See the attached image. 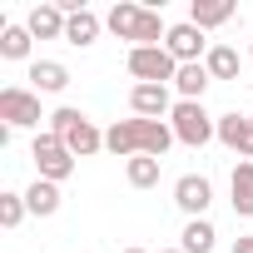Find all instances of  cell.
Listing matches in <instances>:
<instances>
[{"instance_id":"cell-1","label":"cell","mask_w":253,"mask_h":253,"mask_svg":"<svg viewBox=\"0 0 253 253\" xmlns=\"http://www.w3.org/2000/svg\"><path fill=\"white\" fill-rule=\"evenodd\" d=\"M104 25H109L119 40H129V50H139V45H164V40H169L164 15L149 10V5H134V0H119V5L104 15Z\"/></svg>"},{"instance_id":"cell-2","label":"cell","mask_w":253,"mask_h":253,"mask_svg":"<svg viewBox=\"0 0 253 253\" xmlns=\"http://www.w3.org/2000/svg\"><path fill=\"white\" fill-rule=\"evenodd\" d=\"M50 129L65 139V149H70L75 159H89V154L104 149V129H94V119H89L84 109H75V104H60V109L50 114Z\"/></svg>"},{"instance_id":"cell-3","label":"cell","mask_w":253,"mask_h":253,"mask_svg":"<svg viewBox=\"0 0 253 253\" xmlns=\"http://www.w3.org/2000/svg\"><path fill=\"white\" fill-rule=\"evenodd\" d=\"M169 129H174V139H179V144H189V149H204L209 139H218V119H213L204 104H194V99H179V104H174V114H169Z\"/></svg>"},{"instance_id":"cell-4","label":"cell","mask_w":253,"mask_h":253,"mask_svg":"<svg viewBox=\"0 0 253 253\" xmlns=\"http://www.w3.org/2000/svg\"><path fill=\"white\" fill-rule=\"evenodd\" d=\"M30 159H35V179H50V184H65L75 174V154L65 149V139L55 129H40L30 139Z\"/></svg>"},{"instance_id":"cell-5","label":"cell","mask_w":253,"mask_h":253,"mask_svg":"<svg viewBox=\"0 0 253 253\" xmlns=\"http://www.w3.org/2000/svg\"><path fill=\"white\" fill-rule=\"evenodd\" d=\"M0 119H5V129H35L40 134V94L25 89V84H5L0 89Z\"/></svg>"},{"instance_id":"cell-6","label":"cell","mask_w":253,"mask_h":253,"mask_svg":"<svg viewBox=\"0 0 253 253\" xmlns=\"http://www.w3.org/2000/svg\"><path fill=\"white\" fill-rule=\"evenodd\" d=\"M129 75H134L139 84H174L179 60H174L164 45H139V50H129Z\"/></svg>"},{"instance_id":"cell-7","label":"cell","mask_w":253,"mask_h":253,"mask_svg":"<svg viewBox=\"0 0 253 253\" xmlns=\"http://www.w3.org/2000/svg\"><path fill=\"white\" fill-rule=\"evenodd\" d=\"M164 50L179 60V65H204L209 60V35L194 25V20H179V25H169V40H164Z\"/></svg>"},{"instance_id":"cell-8","label":"cell","mask_w":253,"mask_h":253,"mask_svg":"<svg viewBox=\"0 0 253 253\" xmlns=\"http://www.w3.org/2000/svg\"><path fill=\"white\" fill-rule=\"evenodd\" d=\"M174 204H179L189 218H204L209 204H213V184H209V174H179V179H174Z\"/></svg>"},{"instance_id":"cell-9","label":"cell","mask_w":253,"mask_h":253,"mask_svg":"<svg viewBox=\"0 0 253 253\" xmlns=\"http://www.w3.org/2000/svg\"><path fill=\"white\" fill-rule=\"evenodd\" d=\"M179 99H169V84H134L129 89V109L134 119H169Z\"/></svg>"},{"instance_id":"cell-10","label":"cell","mask_w":253,"mask_h":253,"mask_svg":"<svg viewBox=\"0 0 253 253\" xmlns=\"http://www.w3.org/2000/svg\"><path fill=\"white\" fill-rule=\"evenodd\" d=\"M218 144L238 159H253V119L248 114H218Z\"/></svg>"},{"instance_id":"cell-11","label":"cell","mask_w":253,"mask_h":253,"mask_svg":"<svg viewBox=\"0 0 253 253\" xmlns=\"http://www.w3.org/2000/svg\"><path fill=\"white\" fill-rule=\"evenodd\" d=\"M104 149L114 154V159H139V119H114L109 129H104Z\"/></svg>"},{"instance_id":"cell-12","label":"cell","mask_w":253,"mask_h":253,"mask_svg":"<svg viewBox=\"0 0 253 253\" xmlns=\"http://www.w3.org/2000/svg\"><path fill=\"white\" fill-rule=\"evenodd\" d=\"M65 25H70V15H65L60 5H35V10L25 15V30H30L35 40H65Z\"/></svg>"},{"instance_id":"cell-13","label":"cell","mask_w":253,"mask_h":253,"mask_svg":"<svg viewBox=\"0 0 253 253\" xmlns=\"http://www.w3.org/2000/svg\"><path fill=\"white\" fill-rule=\"evenodd\" d=\"M238 15V5H233V0H194V5H189V20L209 35V30H218V25H228Z\"/></svg>"},{"instance_id":"cell-14","label":"cell","mask_w":253,"mask_h":253,"mask_svg":"<svg viewBox=\"0 0 253 253\" xmlns=\"http://www.w3.org/2000/svg\"><path fill=\"white\" fill-rule=\"evenodd\" d=\"M169 144H179V139H174V129H169V119H139V154L164 159V154H169Z\"/></svg>"},{"instance_id":"cell-15","label":"cell","mask_w":253,"mask_h":253,"mask_svg":"<svg viewBox=\"0 0 253 253\" xmlns=\"http://www.w3.org/2000/svg\"><path fill=\"white\" fill-rule=\"evenodd\" d=\"M99 30H104V20L84 5V10H75L70 15V25H65V45H75V50H89L94 40H99Z\"/></svg>"},{"instance_id":"cell-16","label":"cell","mask_w":253,"mask_h":253,"mask_svg":"<svg viewBox=\"0 0 253 253\" xmlns=\"http://www.w3.org/2000/svg\"><path fill=\"white\" fill-rule=\"evenodd\" d=\"M70 84V70L60 60H30V89L35 94H60Z\"/></svg>"},{"instance_id":"cell-17","label":"cell","mask_w":253,"mask_h":253,"mask_svg":"<svg viewBox=\"0 0 253 253\" xmlns=\"http://www.w3.org/2000/svg\"><path fill=\"white\" fill-rule=\"evenodd\" d=\"M228 194H233V213H238V218H253V159H238V164H233Z\"/></svg>"},{"instance_id":"cell-18","label":"cell","mask_w":253,"mask_h":253,"mask_svg":"<svg viewBox=\"0 0 253 253\" xmlns=\"http://www.w3.org/2000/svg\"><path fill=\"white\" fill-rule=\"evenodd\" d=\"M209 84H213L209 65H179V75H174V89H179V99H194V104H204Z\"/></svg>"},{"instance_id":"cell-19","label":"cell","mask_w":253,"mask_h":253,"mask_svg":"<svg viewBox=\"0 0 253 253\" xmlns=\"http://www.w3.org/2000/svg\"><path fill=\"white\" fill-rule=\"evenodd\" d=\"M25 209H30L35 218H50V213H60V184H50V179H35V184L25 189Z\"/></svg>"},{"instance_id":"cell-20","label":"cell","mask_w":253,"mask_h":253,"mask_svg":"<svg viewBox=\"0 0 253 253\" xmlns=\"http://www.w3.org/2000/svg\"><path fill=\"white\" fill-rule=\"evenodd\" d=\"M213 243H218V233H213L209 218H189L184 233H179V248L184 253H213Z\"/></svg>"},{"instance_id":"cell-21","label":"cell","mask_w":253,"mask_h":253,"mask_svg":"<svg viewBox=\"0 0 253 253\" xmlns=\"http://www.w3.org/2000/svg\"><path fill=\"white\" fill-rule=\"evenodd\" d=\"M30 45H35V35L25 25H5L0 30V60H30Z\"/></svg>"},{"instance_id":"cell-22","label":"cell","mask_w":253,"mask_h":253,"mask_svg":"<svg viewBox=\"0 0 253 253\" xmlns=\"http://www.w3.org/2000/svg\"><path fill=\"white\" fill-rule=\"evenodd\" d=\"M124 179H129V189H154L159 184V159H149V154L129 159L124 164Z\"/></svg>"},{"instance_id":"cell-23","label":"cell","mask_w":253,"mask_h":253,"mask_svg":"<svg viewBox=\"0 0 253 253\" xmlns=\"http://www.w3.org/2000/svg\"><path fill=\"white\" fill-rule=\"evenodd\" d=\"M204 65H209L213 80H238V50H233V45H213Z\"/></svg>"},{"instance_id":"cell-24","label":"cell","mask_w":253,"mask_h":253,"mask_svg":"<svg viewBox=\"0 0 253 253\" xmlns=\"http://www.w3.org/2000/svg\"><path fill=\"white\" fill-rule=\"evenodd\" d=\"M25 194H0V228H20L25 223Z\"/></svg>"},{"instance_id":"cell-25","label":"cell","mask_w":253,"mask_h":253,"mask_svg":"<svg viewBox=\"0 0 253 253\" xmlns=\"http://www.w3.org/2000/svg\"><path fill=\"white\" fill-rule=\"evenodd\" d=\"M233 253H253V233H243V238H233Z\"/></svg>"},{"instance_id":"cell-26","label":"cell","mask_w":253,"mask_h":253,"mask_svg":"<svg viewBox=\"0 0 253 253\" xmlns=\"http://www.w3.org/2000/svg\"><path fill=\"white\" fill-rule=\"evenodd\" d=\"M124 253H149V248H124Z\"/></svg>"},{"instance_id":"cell-27","label":"cell","mask_w":253,"mask_h":253,"mask_svg":"<svg viewBox=\"0 0 253 253\" xmlns=\"http://www.w3.org/2000/svg\"><path fill=\"white\" fill-rule=\"evenodd\" d=\"M159 253H184V248H159Z\"/></svg>"},{"instance_id":"cell-28","label":"cell","mask_w":253,"mask_h":253,"mask_svg":"<svg viewBox=\"0 0 253 253\" xmlns=\"http://www.w3.org/2000/svg\"><path fill=\"white\" fill-rule=\"evenodd\" d=\"M248 60H253V45H248Z\"/></svg>"},{"instance_id":"cell-29","label":"cell","mask_w":253,"mask_h":253,"mask_svg":"<svg viewBox=\"0 0 253 253\" xmlns=\"http://www.w3.org/2000/svg\"><path fill=\"white\" fill-rule=\"evenodd\" d=\"M248 119H253V114H248Z\"/></svg>"}]
</instances>
